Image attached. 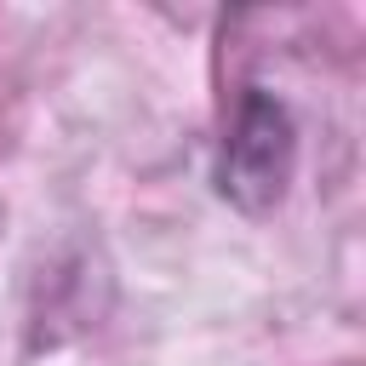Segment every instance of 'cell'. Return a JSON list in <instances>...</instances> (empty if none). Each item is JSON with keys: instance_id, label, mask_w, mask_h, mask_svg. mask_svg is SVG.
Segmentation results:
<instances>
[{"instance_id": "cell-1", "label": "cell", "mask_w": 366, "mask_h": 366, "mask_svg": "<svg viewBox=\"0 0 366 366\" xmlns=\"http://www.w3.org/2000/svg\"><path fill=\"white\" fill-rule=\"evenodd\" d=\"M286 177H292V120L274 97L246 92L234 137L223 149V194L246 212H263L280 200Z\"/></svg>"}]
</instances>
